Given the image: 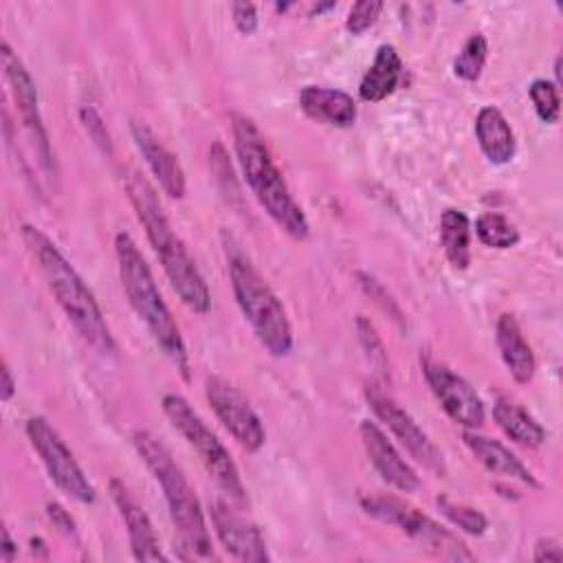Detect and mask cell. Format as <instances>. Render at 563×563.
<instances>
[{"label": "cell", "instance_id": "36", "mask_svg": "<svg viewBox=\"0 0 563 563\" xmlns=\"http://www.w3.org/2000/svg\"><path fill=\"white\" fill-rule=\"evenodd\" d=\"M46 510H48L51 521H53L64 534H68V537L75 534V521H73V517H70L59 504H48Z\"/></svg>", "mask_w": 563, "mask_h": 563}, {"label": "cell", "instance_id": "35", "mask_svg": "<svg viewBox=\"0 0 563 563\" xmlns=\"http://www.w3.org/2000/svg\"><path fill=\"white\" fill-rule=\"evenodd\" d=\"M534 561H563V550L556 539H539L532 552Z\"/></svg>", "mask_w": 563, "mask_h": 563}, {"label": "cell", "instance_id": "17", "mask_svg": "<svg viewBox=\"0 0 563 563\" xmlns=\"http://www.w3.org/2000/svg\"><path fill=\"white\" fill-rule=\"evenodd\" d=\"M130 132H132V139L136 143L139 152L143 154L150 172L156 176L161 189L169 198H183L187 183H185V172H183L176 154L169 147H165V143L143 121L132 119Z\"/></svg>", "mask_w": 563, "mask_h": 563}, {"label": "cell", "instance_id": "39", "mask_svg": "<svg viewBox=\"0 0 563 563\" xmlns=\"http://www.w3.org/2000/svg\"><path fill=\"white\" fill-rule=\"evenodd\" d=\"M328 9H334V2H325V4H317L314 9H312V13H321V11H328Z\"/></svg>", "mask_w": 563, "mask_h": 563}, {"label": "cell", "instance_id": "19", "mask_svg": "<svg viewBox=\"0 0 563 563\" xmlns=\"http://www.w3.org/2000/svg\"><path fill=\"white\" fill-rule=\"evenodd\" d=\"M299 106L306 117L332 128H352L356 121L354 99L336 88L303 86L299 90Z\"/></svg>", "mask_w": 563, "mask_h": 563}, {"label": "cell", "instance_id": "18", "mask_svg": "<svg viewBox=\"0 0 563 563\" xmlns=\"http://www.w3.org/2000/svg\"><path fill=\"white\" fill-rule=\"evenodd\" d=\"M462 440L466 449L473 453V457L488 471L508 479H515L528 488H539L541 484L532 475V471L510 451L506 449L499 440H493L488 435L475 433V429H466L462 433Z\"/></svg>", "mask_w": 563, "mask_h": 563}, {"label": "cell", "instance_id": "14", "mask_svg": "<svg viewBox=\"0 0 563 563\" xmlns=\"http://www.w3.org/2000/svg\"><path fill=\"white\" fill-rule=\"evenodd\" d=\"M209 512H211L213 530L231 556L240 561H251V563H262L271 559L266 550V541L253 521H249L229 504L218 499L209 504Z\"/></svg>", "mask_w": 563, "mask_h": 563}, {"label": "cell", "instance_id": "4", "mask_svg": "<svg viewBox=\"0 0 563 563\" xmlns=\"http://www.w3.org/2000/svg\"><path fill=\"white\" fill-rule=\"evenodd\" d=\"M114 255L121 286L132 310L145 323L150 336L169 358V363L180 372L185 380H189V352L183 341L180 328L174 321L136 242L123 231L114 235Z\"/></svg>", "mask_w": 563, "mask_h": 563}, {"label": "cell", "instance_id": "34", "mask_svg": "<svg viewBox=\"0 0 563 563\" xmlns=\"http://www.w3.org/2000/svg\"><path fill=\"white\" fill-rule=\"evenodd\" d=\"M81 119H84L86 130L92 134L95 143H99V145H103V150H108V147H110V141H108V132H106V128H103V121H101L99 112L92 110V108H84V110H81Z\"/></svg>", "mask_w": 563, "mask_h": 563}, {"label": "cell", "instance_id": "29", "mask_svg": "<svg viewBox=\"0 0 563 563\" xmlns=\"http://www.w3.org/2000/svg\"><path fill=\"white\" fill-rule=\"evenodd\" d=\"M356 332H358V341L363 345V350L367 352L369 363L378 369L385 372L387 369V354H385V345L374 328V323L369 319H365L363 314L356 319Z\"/></svg>", "mask_w": 563, "mask_h": 563}, {"label": "cell", "instance_id": "22", "mask_svg": "<svg viewBox=\"0 0 563 563\" xmlns=\"http://www.w3.org/2000/svg\"><path fill=\"white\" fill-rule=\"evenodd\" d=\"M402 77V59L391 44H380L376 48V55L365 70L361 84H358V95L367 103H378L387 99L400 84Z\"/></svg>", "mask_w": 563, "mask_h": 563}, {"label": "cell", "instance_id": "12", "mask_svg": "<svg viewBox=\"0 0 563 563\" xmlns=\"http://www.w3.org/2000/svg\"><path fill=\"white\" fill-rule=\"evenodd\" d=\"M205 396L216 418L222 422V427L233 435V440L242 449L255 453L264 446V440H266L264 424L255 413V409L251 407V402L246 400V396L238 387H233L229 380L220 376H207Z\"/></svg>", "mask_w": 563, "mask_h": 563}, {"label": "cell", "instance_id": "38", "mask_svg": "<svg viewBox=\"0 0 563 563\" xmlns=\"http://www.w3.org/2000/svg\"><path fill=\"white\" fill-rule=\"evenodd\" d=\"M15 543H13V539H11V534H9V530L7 528H2V545H0V559L4 561V563H11L13 561V556H15Z\"/></svg>", "mask_w": 563, "mask_h": 563}, {"label": "cell", "instance_id": "9", "mask_svg": "<svg viewBox=\"0 0 563 563\" xmlns=\"http://www.w3.org/2000/svg\"><path fill=\"white\" fill-rule=\"evenodd\" d=\"M24 431L31 446L40 455L51 482L70 499L79 504H92L97 497L95 486L88 482L75 455L66 446L62 435L51 427V422L42 416H33L26 420Z\"/></svg>", "mask_w": 563, "mask_h": 563}, {"label": "cell", "instance_id": "26", "mask_svg": "<svg viewBox=\"0 0 563 563\" xmlns=\"http://www.w3.org/2000/svg\"><path fill=\"white\" fill-rule=\"evenodd\" d=\"M435 504H438L440 512L453 526H457L460 530H464L468 534H475V537H479V534H484L488 530V519H486V515L482 510H477V508H473V506H468L464 501H457V499H453L449 495H438Z\"/></svg>", "mask_w": 563, "mask_h": 563}, {"label": "cell", "instance_id": "33", "mask_svg": "<svg viewBox=\"0 0 563 563\" xmlns=\"http://www.w3.org/2000/svg\"><path fill=\"white\" fill-rule=\"evenodd\" d=\"M231 18L235 29L242 35H253L257 31L260 18H257V9L253 2H233L231 4Z\"/></svg>", "mask_w": 563, "mask_h": 563}, {"label": "cell", "instance_id": "27", "mask_svg": "<svg viewBox=\"0 0 563 563\" xmlns=\"http://www.w3.org/2000/svg\"><path fill=\"white\" fill-rule=\"evenodd\" d=\"M488 55V42L482 33L468 35V40L462 44L457 57L453 59V73L464 81H477Z\"/></svg>", "mask_w": 563, "mask_h": 563}, {"label": "cell", "instance_id": "11", "mask_svg": "<svg viewBox=\"0 0 563 563\" xmlns=\"http://www.w3.org/2000/svg\"><path fill=\"white\" fill-rule=\"evenodd\" d=\"M0 59H2L4 79L9 84V90H11L13 99H15L22 125H24L29 139L33 141V145H35L40 167L44 169V174L55 178V158H53L48 134H46V128H44V121H42V114H40V101H37L35 84H33L29 70L24 68L22 59L13 53V48L7 42H2Z\"/></svg>", "mask_w": 563, "mask_h": 563}, {"label": "cell", "instance_id": "1", "mask_svg": "<svg viewBox=\"0 0 563 563\" xmlns=\"http://www.w3.org/2000/svg\"><path fill=\"white\" fill-rule=\"evenodd\" d=\"M125 191L174 292L189 310L207 314L211 308L209 286L200 268L196 266L191 253L187 251L185 242L172 229L163 211V205L156 196V189L150 185L145 176L130 169L125 174Z\"/></svg>", "mask_w": 563, "mask_h": 563}, {"label": "cell", "instance_id": "3", "mask_svg": "<svg viewBox=\"0 0 563 563\" xmlns=\"http://www.w3.org/2000/svg\"><path fill=\"white\" fill-rule=\"evenodd\" d=\"M231 128L238 163L253 196L284 233L295 240H306L310 235L308 218L292 198L257 125L249 117L235 112L231 117Z\"/></svg>", "mask_w": 563, "mask_h": 563}, {"label": "cell", "instance_id": "25", "mask_svg": "<svg viewBox=\"0 0 563 563\" xmlns=\"http://www.w3.org/2000/svg\"><path fill=\"white\" fill-rule=\"evenodd\" d=\"M475 235L484 246L512 249L519 242V229L504 213H482L475 220Z\"/></svg>", "mask_w": 563, "mask_h": 563}, {"label": "cell", "instance_id": "30", "mask_svg": "<svg viewBox=\"0 0 563 563\" xmlns=\"http://www.w3.org/2000/svg\"><path fill=\"white\" fill-rule=\"evenodd\" d=\"M380 11H383V2H380V0H361V2H356V4L350 9L347 20H345V29H347L352 35H361V33H365L369 26L376 24Z\"/></svg>", "mask_w": 563, "mask_h": 563}, {"label": "cell", "instance_id": "10", "mask_svg": "<svg viewBox=\"0 0 563 563\" xmlns=\"http://www.w3.org/2000/svg\"><path fill=\"white\" fill-rule=\"evenodd\" d=\"M365 398L378 420L394 433V438L405 446V451L420 462L427 471L435 473L438 477L446 475V464L442 451L429 440V435L420 429V424L402 409L380 385L369 383L365 387Z\"/></svg>", "mask_w": 563, "mask_h": 563}, {"label": "cell", "instance_id": "32", "mask_svg": "<svg viewBox=\"0 0 563 563\" xmlns=\"http://www.w3.org/2000/svg\"><path fill=\"white\" fill-rule=\"evenodd\" d=\"M356 277H358V284L363 286V290L385 310V312H389L396 321H402V314H400V308L396 306V301L389 297V292L380 286V282L378 279H374L372 275H367V273H356Z\"/></svg>", "mask_w": 563, "mask_h": 563}, {"label": "cell", "instance_id": "8", "mask_svg": "<svg viewBox=\"0 0 563 563\" xmlns=\"http://www.w3.org/2000/svg\"><path fill=\"white\" fill-rule=\"evenodd\" d=\"M365 515L398 528L440 559L449 561H473L475 556L468 552V548L453 534L449 528L440 526L435 519L411 506L409 501L396 497V495H363L358 499Z\"/></svg>", "mask_w": 563, "mask_h": 563}, {"label": "cell", "instance_id": "7", "mask_svg": "<svg viewBox=\"0 0 563 563\" xmlns=\"http://www.w3.org/2000/svg\"><path fill=\"white\" fill-rule=\"evenodd\" d=\"M161 405H163V411H165L167 420L172 422V427L198 453L207 473L222 488V493H227L235 506H244L246 488L242 484L238 466L231 460L224 444L216 438V433L196 413V409L180 394H165Z\"/></svg>", "mask_w": 563, "mask_h": 563}, {"label": "cell", "instance_id": "37", "mask_svg": "<svg viewBox=\"0 0 563 563\" xmlns=\"http://www.w3.org/2000/svg\"><path fill=\"white\" fill-rule=\"evenodd\" d=\"M15 394V378L7 365V361H2V367H0V398L4 402H9Z\"/></svg>", "mask_w": 563, "mask_h": 563}, {"label": "cell", "instance_id": "24", "mask_svg": "<svg viewBox=\"0 0 563 563\" xmlns=\"http://www.w3.org/2000/svg\"><path fill=\"white\" fill-rule=\"evenodd\" d=\"M440 244L449 264L466 271L471 264V220L460 209H444L440 218Z\"/></svg>", "mask_w": 563, "mask_h": 563}, {"label": "cell", "instance_id": "2", "mask_svg": "<svg viewBox=\"0 0 563 563\" xmlns=\"http://www.w3.org/2000/svg\"><path fill=\"white\" fill-rule=\"evenodd\" d=\"M22 240L31 255L35 257L51 292L55 295L59 308L77 330V334L99 354L114 352V339L110 325L97 303L92 290L75 271V266L62 255L55 242L33 224L22 227Z\"/></svg>", "mask_w": 563, "mask_h": 563}, {"label": "cell", "instance_id": "21", "mask_svg": "<svg viewBox=\"0 0 563 563\" xmlns=\"http://www.w3.org/2000/svg\"><path fill=\"white\" fill-rule=\"evenodd\" d=\"M475 139L482 154L493 165H506L515 158V152H517L515 132L506 121V117L501 114V110L495 106L479 108L475 117Z\"/></svg>", "mask_w": 563, "mask_h": 563}, {"label": "cell", "instance_id": "13", "mask_svg": "<svg viewBox=\"0 0 563 563\" xmlns=\"http://www.w3.org/2000/svg\"><path fill=\"white\" fill-rule=\"evenodd\" d=\"M420 365H422L424 380L431 387L444 413L464 429L482 427L486 418V407L479 394L473 389V385L460 374H455L451 367H446L444 363L433 361L431 356H422Z\"/></svg>", "mask_w": 563, "mask_h": 563}, {"label": "cell", "instance_id": "16", "mask_svg": "<svg viewBox=\"0 0 563 563\" xmlns=\"http://www.w3.org/2000/svg\"><path fill=\"white\" fill-rule=\"evenodd\" d=\"M110 497L125 523L132 556L136 561H167V556L161 552L158 537L147 512L121 479H110Z\"/></svg>", "mask_w": 563, "mask_h": 563}, {"label": "cell", "instance_id": "20", "mask_svg": "<svg viewBox=\"0 0 563 563\" xmlns=\"http://www.w3.org/2000/svg\"><path fill=\"white\" fill-rule=\"evenodd\" d=\"M495 341H497L501 361L508 367L510 376L517 383L528 385L534 378L537 358H534V352H532L530 343L526 341V336L512 314H499V319L495 323Z\"/></svg>", "mask_w": 563, "mask_h": 563}, {"label": "cell", "instance_id": "23", "mask_svg": "<svg viewBox=\"0 0 563 563\" xmlns=\"http://www.w3.org/2000/svg\"><path fill=\"white\" fill-rule=\"evenodd\" d=\"M493 418L497 427L519 446L537 449L545 442V429L521 405L508 396H499L493 402Z\"/></svg>", "mask_w": 563, "mask_h": 563}, {"label": "cell", "instance_id": "15", "mask_svg": "<svg viewBox=\"0 0 563 563\" xmlns=\"http://www.w3.org/2000/svg\"><path fill=\"white\" fill-rule=\"evenodd\" d=\"M358 435L372 466L389 486H394L400 493H413L420 488L418 473L400 455V451L394 446V442L385 435V431L376 422L363 420L358 424Z\"/></svg>", "mask_w": 563, "mask_h": 563}, {"label": "cell", "instance_id": "31", "mask_svg": "<svg viewBox=\"0 0 563 563\" xmlns=\"http://www.w3.org/2000/svg\"><path fill=\"white\" fill-rule=\"evenodd\" d=\"M209 161H211V169H213V174H216V180L220 183V189H222L227 196H229V194L240 196V189H238V185H235V180H233V169H231V165H229V161H227V152H224V147H222L220 141H216V143L211 145V150H209Z\"/></svg>", "mask_w": 563, "mask_h": 563}, {"label": "cell", "instance_id": "6", "mask_svg": "<svg viewBox=\"0 0 563 563\" xmlns=\"http://www.w3.org/2000/svg\"><path fill=\"white\" fill-rule=\"evenodd\" d=\"M227 271L235 301L251 323L257 341L273 356H286L292 350V328L275 290L266 284L253 262L242 253L233 240H224Z\"/></svg>", "mask_w": 563, "mask_h": 563}, {"label": "cell", "instance_id": "5", "mask_svg": "<svg viewBox=\"0 0 563 563\" xmlns=\"http://www.w3.org/2000/svg\"><path fill=\"white\" fill-rule=\"evenodd\" d=\"M132 444L163 490L172 523L180 537L183 548L189 550V556L213 559V545L202 506L185 473L174 462L169 449L145 429L132 433Z\"/></svg>", "mask_w": 563, "mask_h": 563}, {"label": "cell", "instance_id": "28", "mask_svg": "<svg viewBox=\"0 0 563 563\" xmlns=\"http://www.w3.org/2000/svg\"><path fill=\"white\" fill-rule=\"evenodd\" d=\"M530 101L534 106L537 117L543 123H556L559 121V110H561V99H559V86L550 79H534L528 88Z\"/></svg>", "mask_w": 563, "mask_h": 563}]
</instances>
